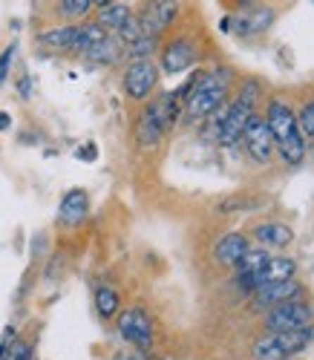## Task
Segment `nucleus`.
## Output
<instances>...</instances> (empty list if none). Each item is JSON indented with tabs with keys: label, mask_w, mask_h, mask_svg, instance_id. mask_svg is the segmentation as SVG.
<instances>
[{
	"label": "nucleus",
	"mask_w": 314,
	"mask_h": 360,
	"mask_svg": "<svg viewBox=\"0 0 314 360\" xmlns=\"http://www.w3.org/2000/svg\"><path fill=\"white\" fill-rule=\"evenodd\" d=\"M231 81H234V72L228 67L211 70V72H199L194 78L191 93H187V98H184L182 115L187 118V122H205L211 112H216L219 107L225 104Z\"/></svg>",
	"instance_id": "1"
},
{
	"label": "nucleus",
	"mask_w": 314,
	"mask_h": 360,
	"mask_svg": "<svg viewBox=\"0 0 314 360\" xmlns=\"http://www.w3.org/2000/svg\"><path fill=\"white\" fill-rule=\"evenodd\" d=\"M311 338H314L311 328H306V332H268L265 338L254 343V357L257 360H291L311 343Z\"/></svg>",
	"instance_id": "2"
},
{
	"label": "nucleus",
	"mask_w": 314,
	"mask_h": 360,
	"mask_svg": "<svg viewBox=\"0 0 314 360\" xmlns=\"http://www.w3.org/2000/svg\"><path fill=\"white\" fill-rule=\"evenodd\" d=\"M311 323H314V311L300 297L271 306V311L265 314L268 332H306V328H311Z\"/></svg>",
	"instance_id": "3"
},
{
	"label": "nucleus",
	"mask_w": 314,
	"mask_h": 360,
	"mask_svg": "<svg viewBox=\"0 0 314 360\" xmlns=\"http://www.w3.org/2000/svg\"><path fill=\"white\" fill-rule=\"evenodd\" d=\"M242 141H245L248 156L254 159L257 165H268V159L274 156V136L268 130L265 115H260L257 110L248 115V124L242 130Z\"/></svg>",
	"instance_id": "4"
},
{
	"label": "nucleus",
	"mask_w": 314,
	"mask_h": 360,
	"mask_svg": "<svg viewBox=\"0 0 314 360\" xmlns=\"http://www.w3.org/2000/svg\"><path fill=\"white\" fill-rule=\"evenodd\" d=\"M124 96L130 101H147L159 84V67L153 61H130L124 70Z\"/></svg>",
	"instance_id": "5"
},
{
	"label": "nucleus",
	"mask_w": 314,
	"mask_h": 360,
	"mask_svg": "<svg viewBox=\"0 0 314 360\" xmlns=\"http://www.w3.org/2000/svg\"><path fill=\"white\" fill-rule=\"evenodd\" d=\"M118 335L130 346H136L139 352H150L153 349V323H150L147 311L139 309V306L118 314Z\"/></svg>",
	"instance_id": "6"
},
{
	"label": "nucleus",
	"mask_w": 314,
	"mask_h": 360,
	"mask_svg": "<svg viewBox=\"0 0 314 360\" xmlns=\"http://www.w3.org/2000/svg\"><path fill=\"white\" fill-rule=\"evenodd\" d=\"M297 274V262L291 259V257H271L260 271H254V274H242V277H237V283H239V288H245V291H257V288H263V285H268V283H277V280H289V277H294Z\"/></svg>",
	"instance_id": "7"
},
{
	"label": "nucleus",
	"mask_w": 314,
	"mask_h": 360,
	"mask_svg": "<svg viewBox=\"0 0 314 360\" xmlns=\"http://www.w3.org/2000/svg\"><path fill=\"white\" fill-rule=\"evenodd\" d=\"M199 61V46L194 38H173L165 49H162V72L165 75H179L184 70H191Z\"/></svg>",
	"instance_id": "8"
},
{
	"label": "nucleus",
	"mask_w": 314,
	"mask_h": 360,
	"mask_svg": "<svg viewBox=\"0 0 314 360\" xmlns=\"http://www.w3.org/2000/svg\"><path fill=\"white\" fill-rule=\"evenodd\" d=\"M168 133V124H165V107H162V98H156L150 101V107H144V112L139 115V122H136V141L139 147L150 150L156 147Z\"/></svg>",
	"instance_id": "9"
},
{
	"label": "nucleus",
	"mask_w": 314,
	"mask_h": 360,
	"mask_svg": "<svg viewBox=\"0 0 314 360\" xmlns=\"http://www.w3.org/2000/svg\"><path fill=\"white\" fill-rule=\"evenodd\" d=\"M176 15H179V0H150V4L142 9V15H139L142 35L159 38L168 26H173Z\"/></svg>",
	"instance_id": "10"
},
{
	"label": "nucleus",
	"mask_w": 314,
	"mask_h": 360,
	"mask_svg": "<svg viewBox=\"0 0 314 360\" xmlns=\"http://www.w3.org/2000/svg\"><path fill=\"white\" fill-rule=\"evenodd\" d=\"M254 112V107H248L242 101H234L225 107L222 112V122H219V130H216V144L219 147H234L242 141V130L248 124V115Z\"/></svg>",
	"instance_id": "11"
},
{
	"label": "nucleus",
	"mask_w": 314,
	"mask_h": 360,
	"mask_svg": "<svg viewBox=\"0 0 314 360\" xmlns=\"http://www.w3.org/2000/svg\"><path fill=\"white\" fill-rule=\"evenodd\" d=\"M265 122H268V130H271V136H274V144H280V141H286V139H291V136L300 133L294 110H291L289 104H282V101H271V104H268Z\"/></svg>",
	"instance_id": "12"
},
{
	"label": "nucleus",
	"mask_w": 314,
	"mask_h": 360,
	"mask_svg": "<svg viewBox=\"0 0 314 360\" xmlns=\"http://www.w3.org/2000/svg\"><path fill=\"white\" fill-rule=\"evenodd\" d=\"M303 297V285L289 277V280H277V283H268L263 288L254 291V306L257 309H271L277 303H286V300H297Z\"/></svg>",
	"instance_id": "13"
},
{
	"label": "nucleus",
	"mask_w": 314,
	"mask_h": 360,
	"mask_svg": "<svg viewBox=\"0 0 314 360\" xmlns=\"http://www.w3.org/2000/svg\"><path fill=\"white\" fill-rule=\"evenodd\" d=\"M248 248H251V243H248L245 233H239V231L225 233V236L216 243V248H213V262H216V265H225V268H234V265L239 262V257H242Z\"/></svg>",
	"instance_id": "14"
},
{
	"label": "nucleus",
	"mask_w": 314,
	"mask_h": 360,
	"mask_svg": "<svg viewBox=\"0 0 314 360\" xmlns=\"http://www.w3.org/2000/svg\"><path fill=\"white\" fill-rule=\"evenodd\" d=\"M87 211H89V196H87L81 188H75V191L64 193V199H61L58 222H61V225H78V222H84Z\"/></svg>",
	"instance_id": "15"
},
{
	"label": "nucleus",
	"mask_w": 314,
	"mask_h": 360,
	"mask_svg": "<svg viewBox=\"0 0 314 360\" xmlns=\"http://www.w3.org/2000/svg\"><path fill=\"white\" fill-rule=\"evenodd\" d=\"M277 20V15H274V9H268V6H254L251 12H245V15H239L237 18V32L239 35H260V32H265V29L271 26Z\"/></svg>",
	"instance_id": "16"
},
{
	"label": "nucleus",
	"mask_w": 314,
	"mask_h": 360,
	"mask_svg": "<svg viewBox=\"0 0 314 360\" xmlns=\"http://www.w3.org/2000/svg\"><path fill=\"white\" fill-rule=\"evenodd\" d=\"M254 236L263 248H286L294 239V231L282 222H263L254 228Z\"/></svg>",
	"instance_id": "17"
},
{
	"label": "nucleus",
	"mask_w": 314,
	"mask_h": 360,
	"mask_svg": "<svg viewBox=\"0 0 314 360\" xmlns=\"http://www.w3.org/2000/svg\"><path fill=\"white\" fill-rule=\"evenodd\" d=\"M265 205L263 196H248V193H237V196H225V199H219L213 211L216 214H248V211H260V207Z\"/></svg>",
	"instance_id": "18"
},
{
	"label": "nucleus",
	"mask_w": 314,
	"mask_h": 360,
	"mask_svg": "<svg viewBox=\"0 0 314 360\" xmlns=\"http://www.w3.org/2000/svg\"><path fill=\"white\" fill-rule=\"evenodd\" d=\"M75 35H78V26H52L46 32L38 35V41L49 49H61V52H73L75 46Z\"/></svg>",
	"instance_id": "19"
},
{
	"label": "nucleus",
	"mask_w": 314,
	"mask_h": 360,
	"mask_svg": "<svg viewBox=\"0 0 314 360\" xmlns=\"http://www.w3.org/2000/svg\"><path fill=\"white\" fill-rule=\"evenodd\" d=\"M110 38V32H107V29L104 26H99L96 20H92V23H81L78 26V35H75V46H73V52H89L92 46H99L101 41H107Z\"/></svg>",
	"instance_id": "20"
},
{
	"label": "nucleus",
	"mask_w": 314,
	"mask_h": 360,
	"mask_svg": "<svg viewBox=\"0 0 314 360\" xmlns=\"http://www.w3.org/2000/svg\"><path fill=\"white\" fill-rule=\"evenodd\" d=\"M127 18H133V9H130V4H121V0H115V4H110V6H104V9H99V18H96V23L99 26H104L107 32H115V29L127 20Z\"/></svg>",
	"instance_id": "21"
},
{
	"label": "nucleus",
	"mask_w": 314,
	"mask_h": 360,
	"mask_svg": "<svg viewBox=\"0 0 314 360\" xmlns=\"http://www.w3.org/2000/svg\"><path fill=\"white\" fill-rule=\"evenodd\" d=\"M118 306H121V297H118L115 288H110V285H99L96 288V311H99L101 320L115 317L118 314Z\"/></svg>",
	"instance_id": "22"
},
{
	"label": "nucleus",
	"mask_w": 314,
	"mask_h": 360,
	"mask_svg": "<svg viewBox=\"0 0 314 360\" xmlns=\"http://www.w3.org/2000/svg\"><path fill=\"white\" fill-rule=\"evenodd\" d=\"M268 259H271L268 248H248V251L239 257V262L234 265V271H237V277H242V274H254V271H260V268H263Z\"/></svg>",
	"instance_id": "23"
},
{
	"label": "nucleus",
	"mask_w": 314,
	"mask_h": 360,
	"mask_svg": "<svg viewBox=\"0 0 314 360\" xmlns=\"http://www.w3.org/2000/svg\"><path fill=\"white\" fill-rule=\"evenodd\" d=\"M274 147L280 150V156H282V162H286V165H300L306 159V139H303V133H297V136H291L286 141H280Z\"/></svg>",
	"instance_id": "24"
},
{
	"label": "nucleus",
	"mask_w": 314,
	"mask_h": 360,
	"mask_svg": "<svg viewBox=\"0 0 314 360\" xmlns=\"http://www.w3.org/2000/svg\"><path fill=\"white\" fill-rule=\"evenodd\" d=\"M118 55H121V44L113 41V38H107L99 46H92L89 52H84V58H87V61H92V64H115Z\"/></svg>",
	"instance_id": "25"
},
{
	"label": "nucleus",
	"mask_w": 314,
	"mask_h": 360,
	"mask_svg": "<svg viewBox=\"0 0 314 360\" xmlns=\"http://www.w3.org/2000/svg\"><path fill=\"white\" fill-rule=\"evenodd\" d=\"M156 49H159V38H153V35H142V38H139V41H133L130 46H124V55H127L130 61H150Z\"/></svg>",
	"instance_id": "26"
},
{
	"label": "nucleus",
	"mask_w": 314,
	"mask_h": 360,
	"mask_svg": "<svg viewBox=\"0 0 314 360\" xmlns=\"http://www.w3.org/2000/svg\"><path fill=\"white\" fill-rule=\"evenodd\" d=\"M58 9L64 18L78 20V18H87L92 12V0H58Z\"/></svg>",
	"instance_id": "27"
},
{
	"label": "nucleus",
	"mask_w": 314,
	"mask_h": 360,
	"mask_svg": "<svg viewBox=\"0 0 314 360\" xmlns=\"http://www.w3.org/2000/svg\"><path fill=\"white\" fill-rule=\"evenodd\" d=\"M142 38V26H139V18H127L118 29H115V41L121 44V46H130L133 41H139Z\"/></svg>",
	"instance_id": "28"
},
{
	"label": "nucleus",
	"mask_w": 314,
	"mask_h": 360,
	"mask_svg": "<svg viewBox=\"0 0 314 360\" xmlns=\"http://www.w3.org/2000/svg\"><path fill=\"white\" fill-rule=\"evenodd\" d=\"M260 93H263V84L254 81V78H248V81H242V86H239L237 101H242V104H248V107H257Z\"/></svg>",
	"instance_id": "29"
},
{
	"label": "nucleus",
	"mask_w": 314,
	"mask_h": 360,
	"mask_svg": "<svg viewBox=\"0 0 314 360\" xmlns=\"http://www.w3.org/2000/svg\"><path fill=\"white\" fill-rule=\"evenodd\" d=\"M0 360H32V346L26 340H12L4 352H0Z\"/></svg>",
	"instance_id": "30"
},
{
	"label": "nucleus",
	"mask_w": 314,
	"mask_h": 360,
	"mask_svg": "<svg viewBox=\"0 0 314 360\" xmlns=\"http://www.w3.org/2000/svg\"><path fill=\"white\" fill-rule=\"evenodd\" d=\"M297 127H300L303 139H311V141H314V101H308V104L300 110V115H297Z\"/></svg>",
	"instance_id": "31"
},
{
	"label": "nucleus",
	"mask_w": 314,
	"mask_h": 360,
	"mask_svg": "<svg viewBox=\"0 0 314 360\" xmlns=\"http://www.w3.org/2000/svg\"><path fill=\"white\" fill-rule=\"evenodd\" d=\"M15 49H18V46L12 44V46L4 49V55H0V84L9 78V70H12V61H15Z\"/></svg>",
	"instance_id": "32"
},
{
	"label": "nucleus",
	"mask_w": 314,
	"mask_h": 360,
	"mask_svg": "<svg viewBox=\"0 0 314 360\" xmlns=\"http://www.w3.org/2000/svg\"><path fill=\"white\" fill-rule=\"evenodd\" d=\"M18 93H20V98L32 96V81H29V75H23V78L18 81Z\"/></svg>",
	"instance_id": "33"
},
{
	"label": "nucleus",
	"mask_w": 314,
	"mask_h": 360,
	"mask_svg": "<svg viewBox=\"0 0 314 360\" xmlns=\"http://www.w3.org/2000/svg\"><path fill=\"white\" fill-rule=\"evenodd\" d=\"M96 156H99V150L92 147V144H87L84 150H78V159H96Z\"/></svg>",
	"instance_id": "34"
},
{
	"label": "nucleus",
	"mask_w": 314,
	"mask_h": 360,
	"mask_svg": "<svg viewBox=\"0 0 314 360\" xmlns=\"http://www.w3.org/2000/svg\"><path fill=\"white\" fill-rule=\"evenodd\" d=\"M9 124H12L9 112H0V130H9Z\"/></svg>",
	"instance_id": "35"
},
{
	"label": "nucleus",
	"mask_w": 314,
	"mask_h": 360,
	"mask_svg": "<svg viewBox=\"0 0 314 360\" xmlns=\"http://www.w3.org/2000/svg\"><path fill=\"white\" fill-rule=\"evenodd\" d=\"M110 4H115V0H92V9H104Z\"/></svg>",
	"instance_id": "36"
}]
</instances>
